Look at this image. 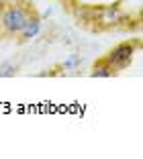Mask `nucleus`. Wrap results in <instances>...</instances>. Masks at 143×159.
Returning <instances> with one entry per match:
<instances>
[{
	"label": "nucleus",
	"mask_w": 143,
	"mask_h": 159,
	"mask_svg": "<svg viewBox=\"0 0 143 159\" xmlns=\"http://www.w3.org/2000/svg\"><path fill=\"white\" fill-rule=\"evenodd\" d=\"M33 12L35 6L29 0H4V8L0 12V37L14 39Z\"/></svg>",
	"instance_id": "obj_1"
},
{
	"label": "nucleus",
	"mask_w": 143,
	"mask_h": 159,
	"mask_svg": "<svg viewBox=\"0 0 143 159\" xmlns=\"http://www.w3.org/2000/svg\"><path fill=\"white\" fill-rule=\"evenodd\" d=\"M82 20L86 23H94L92 29L96 31H108V29H117L121 27L127 14H125L121 2H115V4H100V6H86L82 8Z\"/></svg>",
	"instance_id": "obj_2"
},
{
	"label": "nucleus",
	"mask_w": 143,
	"mask_h": 159,
	"mask_svg": "<svg viewBox=\"0 0 143 159\" xmlns=\"http://www.w3.org/2000/svg\"><path fill=\"white\" fill-rule=\"evenodd\" d=\"M137 47H139L137 41H131V39H129V41H121V43H117V45L112 47L104 57L108 59V63L115 67L117 74H119V71L127 70V67L133 63V57H135Z\"/></svg>",
	"instance_id": "obj_3"
},
{
	"label": "nucleus",
	"mask_w": 143,
	"mask_h": 159,
	"mask_svg": "<svg viewBox=\"0 0 143 159\" xmlns=\"http://www.w3.org/2000/svg\"><path fill=\"white\" fill-rule=\"evenodd\" d=\"M41 23H43L41 16H39V12L35 10V12H33L31 16L27 19V23L23 25V29L19 31V35L14 37V39H17V43L25 45V43H29L31 39H35L39 33H41Z\"/></svg>",
	"instance_id": "obj_4"
},
{
	"label": "nucleus",
	"mask_w": 143,
	"mask_h": 159,
	"mask_svg": "<svg viewBox=\"0 0 143 159\" xmlns=\"http://www.w3.org/2000/svg\"><path fill=\"white\" fill-rule=\"evenodd\" d=\"M90 75H92V78H112V75H117V71H115V67L108 63L106 57H98V59L94 61Z\"/></svg>",
	"instance_id": "obj_5"
},
{
	"label": "nucleus",
	"mask_w": 143,
	"mask_h": 159,
	"mask_svg": "<svg viewBox=\"0 0 143 159\" xmlns=\"http://www.w3.org/2000/svg\"><path fill=\"white\" fill-rule=\"evenodd\" d=\"M17 74V66L12 63H0V78H10Z\"/></svg>",
	"instance_id": "obj_6"
},
{
	"label": "nucleus",
	"mask_w": 143,
	"mask_h": 159,
	"mask_svg": "<svg viewBox=\"0 0 143 159\" xmlns=\"http://www.w3.org/2000/svg\"><path fill=\"white\" fill-rule=\"evenodd\" d=\"M2 8H4V0H0V12H2Z\"/></svg>",
	"instance_id": "obj_7"
}]
</instances>
